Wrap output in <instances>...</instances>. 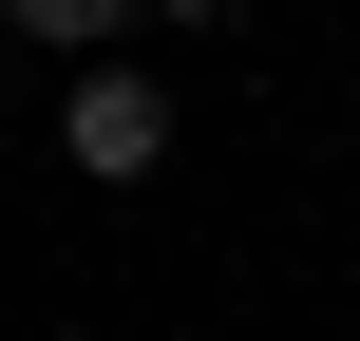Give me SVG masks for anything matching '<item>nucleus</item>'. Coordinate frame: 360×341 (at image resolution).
Masks as SVG:
<instances>
[{
	"mask_svg": "<svg viewBox=\"0 0 360 341\" xmlns=\"http://www.w3.org/2000/svg\"><path fill=\"white\" fill-rule=\"evenodd\" d=\"M0 19H19V38H114L133 0H0Z\"/></svg>",
	"mask_w": 360,
	"mask_h": 341,
	"instance_id": "f03ea898",
	"label": "nucleus"
},
{
	"mask_svg": "<svg viewBox=\"0 0 360 341\" xmlns=\"http://www.w3.org/2000/svg\"><path fill=\"white\" fill-rule=\"evenodd\" d=\"M152 152H171V95H152V76H95V95H76V171H114V190H133Z\"/></svg>",
	"mask_w": 360,
	"mask_h": 341,
	"instance_id": "f257e3e1",
	"label": "nucleus"
}]
</instances>
